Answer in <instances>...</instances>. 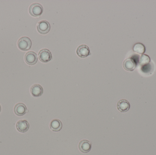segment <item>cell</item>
<instances>
[{
  "mask_svg": "<svg viewBox=\"0 0 156 155\" xmlns=\"http://www.w3.org/2000/svg\"><path fill=\"white\" fill-rule=\"evenodd\" d=\"M17 46L19 49L22 51H27L31 48L32 41L28 37L26 36L21 37L18 40Z\"/></svg>",
  "mask_w": 156,
  "mask_h": 155,
  "instance_id": "obj_1",
  "label": "cell"
},
{
  "mask_svg": "<svg viewBox=\"0 0 156 155\" xmlns=\"http://www.w3.org/2000/svg\"><path fill=\"white\" fill-rule=\"evenodd\" d=\"M43 6L40 4L35 3L30 5L29 8L30 14L34 17H39L43 12Z\"/></svg>",
  "mask_w": 156,
  "mask_h": 155,
  "instance_id": "obj_2",
  "label": "cell"
},
{
  "mask_svg": "<svg viewBox=\"0 0 156 155\" xmlns=\"http://www.w3.org/2000/svg\"><path fill=\"white\" fill-rule=\"evenodd\" d=\"M37 28L38 32L42 34H45L50 31V25L47 21L43 20L38 23Z\"/></svg>",
  "mask_w": 156,
  "mask_h": 155,
  "instance_id": "obj_3",
  "label": "cell"
},
{
  "mask_svg": "<svg viewBox=\"0 0 156 155\" xmlns=\"http://www.w3.org/2000/svg\"><path fill=\"white\" fill-rule=\"evenodd\" d=\"M38 57L42 62H48L52 59V54L48 49H42L38 53Z\"/></svg>",
  "mask_w": 156,
  "mask_h": 155,
  "instance_id": "obj_4",
  "label": "cell"
},
{
  "mask_svg": "<svg viewBox=\"0 0 156 155\" xmlns=\"http://www.w3.org/2000/svg\"><path fill=\"white\" fill-rule=\"evenodd\" d=\"M25 61L29 65H34L37 62L38 58L37 54L34 52L30 51L26 54L24 57Z\"/></svg>",
  "mask_w": 156,
  "mask_h": 155,
  "instance_id": "obj_5",
  "label": "cell"
},
{
  "mask_svg": "<svg viewBox=\"0 0 156 155\" xmlns=\"http://www.w3.org/2000/svg\"><path fill=\"white\" fill-rule=\"evenodd\" d=\"M76 53L78 56L81 58H85L90 54V48L85 45H80L77 49Z\"/></svg>",
  "mask_w": 156,
  "mask_h": 155,
  "instance_id": "obj_6",
  "label": "cell"
},
{
  "mask_svg": "<svg viewBox=\"0 0 156 155\" xmlns=\"http://www.w3.org/2000/svg\"><path fill=\"white\" fill-rule=\"evenodd\" d=\"M117 108L121 113L128 112L130 108V104L127 100L122 99L117 103Z\"/></svg>",
  "mask_w": 156,
  "mask_h": 155,
  "instance_id": "obj_7",
  "label": "cell"
},
{
  "mask_svg": "<svg viewBox=\"0 0 156 155\" xmlns=\"http://www.w3.org/2000/svg\"><path fill=\"white\" fill-rule=\"evenodd\" d=\"M91 143L88 140H82L79 143V149L81 152L84 153H89L91 149Z\"/></svg>",
  "mask_w": 156,
  "mask_h": 155,
  "instance_id": "obj_8",
  "label": "cell"
},
{
  "mask_svg": "<svg viewBox=\"0 0 156 155\" xmlns=\"http://www.w3.org/2000/svg\"><path fill=\"white\" fill-rule=\"evenodd\" d=\"M15 113L18 116H23L27 112V108L25 105L22 103H19L16 105L14 108Z\"/></svg>",
  "mask_w": 156,
  "mask_h": 155,
  "instance_id": "obj_9",
  "label": "cell"
},
{
  "mask_svg": "<svg viewBox=\"0 0 156 155\" xmlns=\"http://www.w3.org/2000/svg\"><path fill=\"white\" fill-rule=\"evenodd\" d=\"M16 128L17 131H19L20 133H26L29 129V123L26 120H20L16 123Z\"/></svg>",
  "mask_w": 156,
  "mask_h": 155,
  "instance_id": "obj_10",
  "label": "cell"
},
{
  "mask_svg": "<svg viewBox=\"0 0 156 155\" xmlns=\"http://www.w3.org/2000/svg\"><path fill=\"white\" fill-rule=\"evenodd\" d=\"M43 87L39 84L34 85L30 88V93L34 97H40L43 95Z\"/></svg>",
  "mask_w": 156,
  "mask_h": 155,
  "instance_id": "obj_11",
  "label": "cell"
},
{
  "mask_svg": "<svg viewBox=\"0 0 156 155\" xmlns=\"http://www.w3.org/2000/svg\"><path fill=\"white\" fill-rule=\"evenodd\" d=\"M136 64L135 61L131 58H128L126 59L123 63L124 68L126 71H129V72L133 71L136 67Z\"/></svg>",
  "mask_w": 156,
  "mask_h": 155,
  "instance_id": "obj_12",
  "label": "cell"
},
{
  "mask_svg": "<svg viewBox=\"0 0 156 155\" xmlns=\"http://www.w3.org/2000/svg\"><path fill=\"white\" fill-rule=\"evenodd\" d=\"M62 127H63V124L62 122L58 119H54L50 123V128L53 132H59L62 129Z\"/></svg>",
  "mask_w": 156,
  "mask_h": 155,
  "instance_id": "obj_13",
  "label": "cell"
},
{
  "mask_svg": "<svg viewBox=\"0 0 156 155\" xmlns=\"http://www.w3.org/2000/svg\"><path fill=\"white\" fill-rule=\"evenodd\" d=\"M133 51L136 53L144 54L146 51L145 46L141 43H136L133 47Z\"/></svg>",
  "mask_w": 156,
  "mask_h": 155,
  "instance_id": "obj_14",
  "label": "cell"
},
{
  "mask_svg": "<svg viewBox=\"0 0 156 155\" xmlns=\"http://www.w3.org/2000/svg\"><path fill=\"white\" fill-rule=\"evenodd\" d=\"M150 58L147 55H143L140 58V63L141 65L147 64L150 62Z\"/></svg>",
  "mask_w": 156,
  "mask_h": 155,
  "instance_id": "obj_15",
  "label": "cell"
},
{
  "mask_svg": "<svg viewBox=\"0 0 156 155\" xmlns=\"http://www.w3.org/2000/svg\"><path fill=\"white\" fill-rule=\"evenodd\" d=\"M1 105H0V113H1Z\"/></svg>",
  "mask_w": 156,
  "mask_h": 155,
  "instance_id": "obj_16",
  "label": "cell"
}]
</instances>
